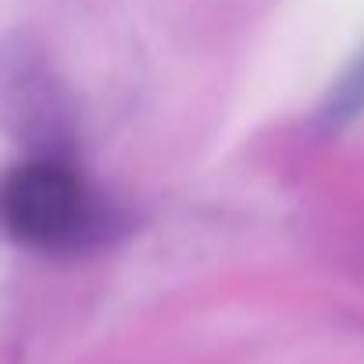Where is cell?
Returning <instances> with one entry per match:
<instances>
[{
    "instance_id": "obj_1",
    "label": "cell",
    "mask_w": 364,
    "mask_h": 364,
    "mask_svg": "<svg viewBox=\"0 0 364 364\" xmlns=\"http://www.w3.org/2000/svg\"><path fill=\"white\" fill-rule=\"evenodd\" d=\"M0 229L40 254H86L118 229L114 208L61 154H36L0 178Z\"/></svg>"
},
{
    "instance_id": "obj_2",
    "label": "cell",
    "mask_w": 364,
    "mask_h": 364,
    "mask_svg": "<svg viewBox=\"0 0 364 364\" xmlns=\"http://www.w3.org/2000/svg\"><path fill=\"white\" fill-rule=\"evenodd\" d=\"M0 104L15 118V129L33 139H58L61 136V111L54 100V86L40 58L22 43L8 40L0 47Z\"/></svg>"
},
{
    "instance_id": "obj_3",
    "label": "cell",
    "mask_w": 364,
    "mask_h": 364,
    "mask_svg": "<svg viewBox=\"0 0 364 364\" xmlns=\"http://www.w3.org/2000/svg\"><path fill=\"white\" fill-rule=\"evenodd\" d=\"M364 111V50L357 54V61L343 72V79L332 86L325 107H321V118L332 122V125H346L353 122L357 114Z\"/></svg>"
}]
</instances>
